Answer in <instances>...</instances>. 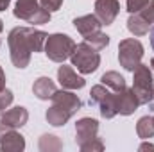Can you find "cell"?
I'll use <instances>...</instances> for the list:
<instances>
[{
    "instance_id": "cell-1",
    "label": "cell",
    "mask_w": 154,
    "mask_h": 152,
    "mask_svg": "<svg viewBox=\"0 0 154 152\" xmlns=\"http://www.w3.org/2000/svg\"><path fill=\"white\" fill-rule=\"evenodd\" d=\"M47 32L34 27H14L7 36V45L11 52V63L16 68H27L32 52H41L45 48Z\"/></svg>"
},
{
    "instance_id": "cell-2",
    "label": "cell",
    "mask_w": 154,
    "mask_h": 152,
    "mask_svg": "<svg viewBox=\"0 0 154 152\" xmlns=\"http://www.w3.org/2000/svg\"><path fill=\"white\" fill-rule=\"evenodd\" d=\"M70 61H72V66L77 68V72H81L82 75H88L100 66V54L97 48H93L86 41H81L75 45L70 56Z\"/></svg>"
},
{
    "instance_id": "cell-3",
    "label": "cell",
    "mask_w": 154,
    "mask_h": 152,
    "mask_svg": "<svg viewBox=\"0 0 154 152\" xmlns=\"http://www.w3.org/2000/svg\"><path fill=\"white\" fill-rule=\"evenodd\" d=\"M75 48V41L66 36V34H61V32H56V34H50L47 36V41H45V56L54 61V63H65L72 52Z\"/></svg>"
},
{
    "instance_id": "cell-4",
    "label": "cell",
    "mask_w": 154,
    "mask_h": 152,
    "mask_svg": "<svg viewBox=\"0 0 154 152\" xmlns=\"http://www.w3.org/2000/svg\"><path fill=\"white\" fill-rule=\"evenodd\" d=\"M152 88H154V81L149 65L140 63L133 70V91H134L140 106H145V104L152 102Z\"/></svg>"
},
{
    "instance_id": "cell-5",
    "label": "cell",
    "mask_w": 154,
    "mask_h": 152,
    "mask_svg": "<svg viewBox=\"0 0 154 152\" xmlns=\"http://www.w3.org/2000/svg\"><path fill=\"white\" fill-rule=\"evenodd\" d=\"M90 106H97L100 116L106 120H111L116 116V106H115V91H111L104 84H95L90 91Z\"/></svg>"
},
{
    "instance_id": "cell-6",
    "label": "cell",
    "mask_w": 154,
    "mask_h": 152,
    "mask_svg": "<svg viewBox=\"0 0 154 152\" xmlns=\"http://www.w3.org/2000/svg\"><path fill=\"white\" fill-rule=\"evenodd\" d=\"M143 57V45L134 38H125L118 43V61L124 70L133 72Z\"/></svg>"
},
{
    "instance_id": "cell-7",
    "label": "cell",
    "mask_w": 154,
    "mask_h": 152,
    "mask_svg": "<svg viewBox=\"0 0 154 152\" xmlns=\"http://www.w3.org/2000/svg\"><path fill=\"white\" fill-rule=\"evenodd\" d=\"M99 138V122L91 116H84L75 123V143L79 147Z\"/></svg>"
},
{
    "instance_id": "cell-8",
    "label": "cell",
    "mask_w": 154,
    "mask_h": 152,
    "mask_svg": "<svg viewBox=\"0 0 154 152\" xmlns=\"http://www.w3.org/2000/svg\"><path fill=\"white\" fill-rule=\"evenodd\" d=\"M115 106H116V113L124 114V116H129V114H133L138 109L140 102H138L133 88L125 86L124 90L115 91Z\"/></svg>"
},
{
    "instance_id": "cell-9",
    "label": "cell",
    "mask_w": 154,
    "mask_h": 152,
    "mask_svg": "<svg viewBox=\"0 0 154 152\" xmlns=\"http://www.w3.org/2000/svg\"><path fill=\"white\" fill-rule=\"evenodd\" d=\"M52 104L54 106H57V108H61V109H65L66 113H70L72 116L82 108V102H81V99L77 97L75 93H72V91H68V90H57L54 95H52Z\"/></svg>"
},
{
    "instance_id": "cell-10",
    "label": "cell",
    "mask_w": 154,
    "mask_h": 152,
    "mask_svg": "<svg viewBox=\"0 0 154 152\" xmlns=\"http://www.w3.org/2000/svg\"><path fill=\"white\" fill-rule=\"evenodd\" d=\"M120 13L118 0H95V16L102 25H111Z\"/></svg>"
},
{
    "instance_id": "cell-11",
    "label": "cell",
    "mask_w": 154,
    "mask_h": 152,
    "mask_svg": "<svg viewBox=\"0 0 154 152\" xmlns=\"http://www.w3.org/2000/svg\"><path fill=\"white\" fill-rule=\"evenodd\" d=\"M0 122L7 125L9 129H20L29 122V111L22 106H16L13 109H7L0 114Z\"/></svg>"
},
{
    "instance_id": "cell-12",
    "label": "cell",
    "mask_w": 154,
    "mask_h": 152,
    "mask_svg": "<svg viewBox=\"0 0 154 152\" xmlns=\"http://www.w3.org/2000/svg\"><path fill=\"white\" fill-rule=\"evenodd\" d=\"M57 81L65 90H81L86 84V81L81 75H77L72 66H65V65L57 68Z\"/></svg>"
},
{
    "instance_id": "cell-13",
    "label": "cell",
    "mask_w": 154,
    "mask_h": 152,
    "mask_svg": "<svg viewBox=\"0 0 154 152\" xmlns=\"http://www.w3.org/2000/svg\"><path fill=\"white\" fill-rule=\"evenodd\" d=\"M25 149V138L16 131L11 129L0 138V150L4 152H22Z\"/></svg>"
},
{
    "instance_id": "cell-14",
    "label": "cell",
    "mask_w": 154,
    "mask_h": 152,
    "mask_svg": "<svg viewBox=\"0 0 154 152\" xmlns=\"http://www.w3.org/2000/svg\"><path fill=\"white\" fill-rule=\"evenodd\" d=\"M74 27L77 29V32L81 36H88L91 32L100 31L102 23H100V20L95 14H84V16H79V18L74 20Z\"/></svg>"
},
{
    "instance_id": "cell-15",
    "label": "cell",
    "mask_w": 154,
    "mask_h": 152,
    "mask_svg": "<svg viewBox=\"0 0 154 152\" xmlns=\"http://www.w3.org/2000/svg\"><path fill=\"white\" fill-rule=\"evenodd\" d=\"M56 91H57V88H56V84H54V81L50 77H39L32 84V93H34V97H38L39 100L52 99V95Z\"/></svg>"
},
{
    "instance_id": "cell-16",
    "label": "cell",
    "mask_w": 154,
    "mask_h": 152,
    "mask_svg": "<svg viewBox=\"0 0 154 152\" xmlns=\"http://www.w3.org/2000/svg\"><path fill=\"white\" fill-rule=\"evenodd\" d=\"M39 9V0H16V5H14V11L13 14L18 18V20H23V22H31V18L34 16V13Z\"/></svg>"
},
{
    "instance_id": "cell-17",
    "label": "cell",
    "mask_w": 154,
    "mask_h": 152,
    "mask_svg": "<svg viewBox=\"0 0 154 152\" xmlns=\"http://www.w3.org/2000/svg\"><path fill=\"white\" fill-rule=\"evenodd\" d=\"M127 29L133 36H145L151 29V23L142 16V13H133L127 20Z\"/></svg>"
},
{
    "instance_id": "cell-18",
    "label": "cell",
    "mask_w": 154,
    "mask_h": 152,
    "mask_svg": "<svg viewBox=\"0 0 154 152\" xmlns=\"http://www.w3.org/2000/svg\"><path fill=\"white\" fill-rule=\"evenodd\" d=\"M45 118H47V122H48L50 125H54V127H63L65 123H68V120L72 118V114L66 113L65 109H61V108H57V106L52 104V106L47 109Z\"/></svg>"
},
{
    "instance_id": "cell-19",
    "label": "cell",
    "mask_w": 154,
    "mask_h": 152,
    "mask_svg": "<svg viewBox=\"0 0 154 152\" xmlns=\"http://www.w3.org/2000/svg\"><path fill=\"white\" fill-rule=\"evenodd\" d=\"M100 82L104 84V86H108L111 91H120V90H124L127 84H125V79L120 75L118 72H106V74H102L100 77Z\"/></svg>"
},
{
    "instance_id": "cell-20",
    "label": "cell",
    "mask_w": 154,
    "mask_h": 152,
    "mask_svg": "<svg viewBox=\"0 0 154 152\" xmlns=\"http://www.w3.org/2000/svg\"><path fill=\"white\" fill-rule=\"evenodd\" d=\"M136 134L142 140L154 138V116H142L136 123Z\"/></svg>"
},
{
    "instance_id": "cell-21",
    "label": "cell",
    "mask_w": 154,
    "mask_h": 152,
    "mask_svg": "<svg viewBox=\"0 0 154 152\" xmlns=\"http://www.w3.org/2000/svg\"><path fill=\"white\" fill-rule=\"evenodd\" d=\"M63 149V143L54 134H43L39 138V150L41 152H56Z\"/></svg>"
},
{
    "instance_id": "cell-22",
    "label": "cell",
    "mask_w": 154,
    "mask_h": 152,
    "mask_svg": "<svg viewBox=\"0 0 154 152\" xmlns=\"http://www.w3.org/2000/svg\"><path fill=\"white\" fill-rule=\"evenodd\" d=\"M84 41L88 43V45H91L93 48H97V50H104L108 45H109V36L108 34H104V32H100V31H97V32H91V34H88V36H82Z\"/></svg>"
},
{
    "instance_id": "cell-23",
    "label": "cell",
    "mask_w": 154,
    "mask_h": 152,
    "mask_svg": "<svg viewBox=\"0 0 154 152\" xmlns=\"http://www.w3.org/2000/svg\"><path fill=\"white\" fill-rule=\"evenodd\" d=\"M13 99H14V95H13L11 90H4V91H0V114L13 104Z\"/></svg>"
},
{
    "instance_id": "cell-24",
    "label": "cell",
    "mask_w": 154,
    "mask_h": 152,
    "mask_svg": "<svg viewBox=\"0 0 154 152\" xmlns=\"http://www.w3.org/2000/svg\"><path fill=\"white\" fill-rule=\"evenodd\" d=\"M79 149L82 152H102L104 150V143H102L100 138H95V140H91L90 143H86V145H82Z\"/></svg>"
},
{
    "instance_id": "cell-25",
    "label": "cell",
    "mask_w": 154,
    "mask_h": 152,
    "mask_svg": "<svg viewBox=\"0 0 154 152\" xmlns=\"http://www.w3.org/2000/svg\"><path fill=\"white\" fill-rule=\"evenodd\" d=\"M149 4V0H127L125 2V7H127V13H138V11H142L145 5Z\"/></svg>"
},
{
    "instance_id": "cell-26",
    "label": "cell",
    "mask_w": 154,
    "mask_h": 152,
    "mask_svg": "<svg viewBox=\"0 0 154 152\" xmlns=\"http://www.w3.org/2000/svg\"><path fill=\"white\" fill-rule=\"evenodd\" d=\"M138 13H142V16L151 23V27L154 25V0H149V4L142 9V11H138Z\"/></svg>"
},
{
    "instance_id": "cell-27",
    "label": "cell",
    "mask_w": 154,
    "mask_h": 152,
    "mask_svg": "<svg viewBox=\"0 0 154 152\" xmlns=\"http://www.w3.org/2000/svg\"><path fill=\"white\" fill-rule=\"evenodd\" d=\"M39 5L45 7L47 11L54 13V11H59L61 5H63V0H39Z\"/></svg>"
},
{
    "instance_id": "cell-28",
    "label": "cell",
    "mask_w": 154,
    "mask_h": 152,
    "mask_svg": "<svg viewBox=\"0 0 154 152\" xmlns=\"http://www.w3.org/2000/svg\"><path fill=\"white\" fill-rule=\"evenodd\" d=\"M4 90H5V74L0 66V91H4Z\"/></svg>"
},
{
    "instance_id": "cell-29",
    "label": "cell",
    "mask_w": 154,
    "mask_h": 152,
    "mask_svg": "<svg viewBox=\"0 0 154 152\" xmlns=\"http://www.w3.org/2000/svg\"><path fill=\"white\" fill-rule=\"evenodd\" d=\"M9 4H11V0H0V11H5L9 7Z\"/></svg>"
},
{
    "instance_id": "cell-30",
    "label": "cell",
    "mask_w": 154,
    "mask_h": 152,
    "mask_svg": "<svg viewBox=\"0 0 154 152\" xmlns=\"http://www.w3.org/2000/svg\"><path fill=\"white\" fill-rule=\"evenodd\" d=\"M149 149H154L152 143H142L140 145V150H149Z\"/></svg>"
},
{
    "instance_id": "cell-31",
    "label": "cell",
    "mask_w": 154,
    "mask_h": 152,
    "mask_svg": "<svg viewBox=\"0 0 154 152\" xmlns=\"http://www.w3.org/2000/svg\"><path fill=\"white\" fill-rule=\"evenodd\" d=\"M151 47H152V50H154V25H152V29H151Z\"/></svg>"
},
{
    "instance_id": "cell-32",
    "label": "cell",
    "mask_w": 154,
    "mask_h": 152,
    "mask_svg": "<svg viewBox=\"0 0 154 152\" xmlns=\"http://www.w3.org/2000/svg\"><path fill=\"white\" fill-rule=\"evenodd\" d=\"M4 31V22H2V18H0V32Z\"/></svg>"
},
{
    "instance_id": "cell-33",
    "label": "cell",
    "mask_w": 154,
    "mask_h": 152,
    "mask_svg": "<svg viewBox=\"0 0 154 152\" xmlns=\"http://www.w3.org/2000/svg\"><path fill=\"white\" fill-rule=\"evenodd\" d=\"M151 68H152V70H154V57H152V59H151Z\"/></svg>"
},
{
    "instance_id": "cell-34",
    "label": "cell",
    "mask_w": 154,
    "mask_h": 152,
    "mask_svg": "<svg viewBox=\"0 0 154 152\" xmlns=\"http://www.w3.org/2000/svg\"><path fill=\"white\" fill-rule=\"evenodd\" d=\"M152 102H154V88H152Z\"/></svg>"
},
{
    "instance_id": "cell-35",
    "label": "cell",
    "mask_w": 154,
    "mask_h": 152,
    "mask_svg": "<svg viewBox=\"0 0 154 152\" xmlns=\"http://www.w3.org/2000/svg\"><path fill=\"white\" fill-rule=\"evenodd\" d=\"M0 45H2V41H0Z\"/></svg>"
}]
</instances>
